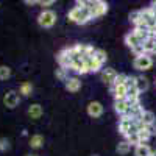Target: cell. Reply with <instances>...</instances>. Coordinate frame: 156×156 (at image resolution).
Returning <instances> with one entry per match:
<instances>
[{
    "label": "cell",
    "mask_w": 156,
    "mask_h": 156,
    "mask_svg": "<svg viewBox=\"0 0 156 156\" xmlns=\"http://www.w3.org/2000/svg\"><path fill=\"white\" fill-rule=\"evenodd\" d=\"M78 3H81L90 11L92 19L101 17L108 12V3L103 2V0H78Z\"/></svg>",
    "instance_id": "obj_2"
},
{
    "label": "cell",
    "mask_w": 156,
    "mask_h": 156,
    "mask_svg": "<svg viewBox=\"0 0 156 156\" xmlns=\"http://www.w3.org/2000/svg\"><path fill=\"white\" fill-rule=\"evenodd\" d=\"M69 70L75 72L76 75H84V73H87V69H86V62H84V58H81V56H75V55H73Z\"/></svg>",
    "instance_id": "obj_7"
},
{
    "label": "cell",
    "mask_w": 156,
    "mask_h": 156,
    "mask_svg": "<svg viewBox=\"0 0 156 156\" xmlns=\"http://www.w3.org/2000/svg\"><path fill=\"white\" fill-rule=\"evenodd\" d=\"M148 87H150V83L145 76H142V75L136 76V89L139 90V94H144Z\"/></svg>",
    "instance_id": "obj_16"
},
{
    "label": "cell",
    "mask_w": 156,
    "mask_h": 156,
    "mask_svg": "<svg viewBox=\"0 0 156 156\" xmlns=\"http://www.w3.org/2000/svg\"><path fill=\"white\" fill-rule=\"evenodd\" d=\"M27 114L30 115V119H33V120H37L39 117H41V115L44 114V109H42V106L39 105V103H33V105H30V106H28V111H27Z\"/></svg>",
    "instance_id": "obj_13"
},
{
    "label": "cell",
    "mask_w": 156,
    "mask_h": 156,
    "mask_svg": "<svg viewBox=\"0 0 156 156\" xmlns=\"http://www.w3.org/2000/svg\"><path fill=\"white\" fill-rule=\"evenodd\" d=\"M72 58H73V51H72V47H66L58 51L56 55V61H58V66L62 67V69H67L70 67V62H72Z\"/></svg>",
    "instance_id": "obj_5"
},
{
    "label": "cell",
    "mask_w": 156,
    "mask_h": 156,
    "mask_svg": "<svg viewBox=\"0 0 156 156\" xmlns=\"http://www.w3.org/2000/svg\"><path fill=\"white\" fill-rule=\"evenodd\" d=\"M139 122L144 125V126H148V125H154L156 123V115L151 112V111H148V109H145L144 112H142V115L139 117Z\"/></svg>",
    "instance_id": "obj_12"
},
{
    "label": "cell",
    "mask_w": 156,
    "mask_h": 156,
    "mask_svg": "<svg viewBox=\"0 0 156 156\" xmlns=\"http://www.w3.org/2000/svg\"><path fill=\"white\" fill-rule=\"evenodd\" d=\"M111 92H112V95H114V100H125V98L128 97V90H126L125 84H123V86H119V87H115V89H112Z\"/></svg>",
    "instance_id": "obj_17"
},
{
    "label": "cell",
    "mask_w": 156,
    "mask_h": 156,
    "mask_svg": "<svg viewBox=\"0 0 156 156\" xmlns=\"http://www.w3.org/2000/svg\"><path fill=\"white\" fill-rule=\"evenodd\" d=\"M67 19L70 20V22H73V23H76V25H86L87 22H90V20H94L92 19V14H90V11L86 8V6H83L81 3H75V6L67 12Z\"/></svg>",
    "instance_id": "obj_1"
},
{
    "label": "cell",
    "mask_w": 156,
    "mask_h": 156,
    "mask_svg": "<svg viewBox=\"0 0 156 156\" xmlns=\"http://www.w3.org/2000/svg\"><path fill=\"white\" fill-rule=\"evenodd\" d=\"M9 76H11V69L8 66H0V80L6 81Z\"/></svg>",
    "instance_id": "obj_23"
},
{
    "label": "cell",
    "mask_w": 156,
    "mask_h": 156,
    "mask_svg": "<svg viewBox=\"0 0 156 156\" xmlns=\"http://www.w3.org/2000/svg\"><path fill=\"white\" fill-rule=\"evenodd\" d=\"M6 150H9V140L6 137H0V151L3 153Z\"/></svg>",
    "instance_id": "obj_25"
},
{
    "label": "cell",
    "mask_w": 156,
    "mask_h": 156,
    "mask_svg": "<svg viewBox=\"0 0 156 156\" xmlns=\"http://www.w3.org/2000/svg\"><path fill=\"white\" fill-rule=\"evenodd\" d=\"M151 156H156V148H154V150L151 151Z\"/></svg>",
    "instance_id": "obj_29"
},
{
    "label": "cell",
    "mask_w": 156,
    "mask_h": 156,
    "mask_svg": "<svg viewBox=\"0 0 156 156\" xmlns=\"http://www.w3.org/2000/svg\"><path fill=\"white\" fill-rule=\"evenodd\" d=\"M36 5H41V6H44L45 9H48L47 6H51V5H55V0H36Z\"/></svg>",
    "instance_id": "obj_27"
},
{
    "label": "cell",
    "mask_w": 156,
    "mask_h": 156,
    "mask_svg": "<svg viewBox=\"0 0 156 156\" xmlns=\"http://www.w3.org/2000/svg\"><path fill=\"white\" fill-rule=\"evenodd\" d=\"M151 66H153V58L150 55H145V53L144 55H137L133 59V67L136 70H139V72H145V70L151 69Z\"/></svg>",
    "instance_id": "obj_4"
},
{
    "label": "cell",
    "mask_w": 156,
    "mask_h": 156,
    "mask_svg": "<svg viewBox=\"0 0 156 156\" xmlns=\"http://www.w3.org/2000/svg\"><path fill=\"white\" fill-rule=\"evenodd\" d=\"M126 78H128V75L119 73V75H117V78H115V81L112 83V86L109 87V90H112V89H115V87H119V86H123L125 81H126Z\"/></svg>",
    "instance_id": "obj_21"
},
{
    "label": "cell",
    "mask_w": 156,
    "mask_h": 156,
    "mask_svg": "<svg viewBox=\"0 0 156 156\" xmlns=\"http://www.w3.org/2000/svg\"><path fill=\"white\" fill-rule=\"evenodd\" d=\"M151 147L148 144H139L134 147V156H151Z\"/></svg>",
    "instance_id": "obj_15"
},
{
    "label": "cell",
    "mask_w": 156,
    "mask_h": 156,
    "mask_svg": "<svg viewBox=\"0 0 156 156\" xmlns=\"http://www.w3.org/2000/svg\"><path fill=\"white\" fill-rule=\"evenodd\" d=\"M147 129L150 131V134H151V136H156V123H154V125H148V126H147Z\"/></svg>",
    "instance_id": "obj_28"
},
{
    "label": "cell",
    "mask_w": 156,
    "mask_h": 156,
    "mask_svg": "<svg viewBox=\"0 0 156 156\" xmlns=\"http://www.w3.org/2000/svg\"><path fill=\"white\" fill-rule=\"evenodd\" d=\"M129 22H131L133 25H136L137 23V20H139V9H136V11H131L129 12Z\"/></svg>",
    "instance_id": "obj_26"
},
{
    "label": "cell",
    "mask_w": 156,
    "mask_h": 156,
    "mask_svg": "<svg viewBox=\"0 0 156 156\" xmlns=\"http://www.w3.org/2000/svg\"><path fill=\"white\" fill-rule=\"evenodd\" d=\"M81 86H83V83H81V80L78 76H69L67 81L64 83V87H66V90L70 92V94L78 92V90L81 89Z\"/></svg>",
    "instance_id": "obj_10"
},
{
    "label": "cell",
    "mask_w": 156,
    "mask_h": 156,
    "mask_svg": "<svg viewBox=\"0 0 156 156\" xmlns=\"http://www.w3.org/2000/svg\"><path fill=\"white\" fill-rule=\"evenodd\" d=\"M19 101H20V95L17 90H8V92L3 95V105L8 109H14L19 106Z\"/></svg>",
    "instance_id": "obj_6"
},
{
    "label": "cell",
    "mask_w": 156,
    "mask_h": 156,
    "mask_svg": "<svg viewBox=\"0 0 156 156\" xmlns=\"http://www.w3.org/2000/svg\"><path fill=\"white\" fill-rule=\"evenodd\" d=\"M33 92V84L30 81H23L20 86H19V95H23V97H30Z\"/></svg>",
    "instance_id": "obj_18"
},
{
    "label": "cell",
    "mask_w": 156,
    "mask_h": 156,
    "mask_svg": "<svg viewBox=\"0 0 156 156\" xmlns=\"http://www.w3.org/2000/svg\"><path fill=\"white\" fill-rule=\"evenodd\" d=\"M90 156H100V154H90Z\"/></svg>",
    "instance_id": "obj_30"
},
{
    "label": "cell",
    "mask_w": 156,
    "mask_h": 156,
    "mask_svg": "<svg viewBox=\"0 0 156 156\" xmlns=\"http://www.w3.org/2000/svg\"><path fill=\"white\" fill-rule=\"evenodd\" d=\"M27 156H36V154H27Z\"/></svg>",
    "instance_id": "obj_31"
},
{
    "label": "cell",
    "mask_w": 156,
    "mask_h": 156,
    "mask_svg": "<svg viewBox=\"0 0 156 156\" xmlns=\"http://www.w3.org/2000/svg\"><path fill=\"white\" fill-rule=\"evenodd\" d=\"M115 151L119 153V154H128L129 151H131V145H129L126 140H122V142H119V144H117Z\"/></svg>",
    "instance_id": "obj_20"
},
{
    "label": "cell",
    "mask_w": 156,
    "mask_h": 156,
    "mask_svg": "<svg viewBox=\"0 0 156 156\" xmlns=\"http://www.w3.org/2000/svg\"><path fill=\"white\" fill-rule=\"evenodd\" d=\"M58 20V14L53 9H42L37 16V25L41 28H51L55 27V23Z\"/></svg>",
    "instance_id": "obj_3"
},
{
    "label": "cell",
    "mask_w": 156,
    "mask_h": 156,
    "mask_svg": "<svg viewBox=\"0 0 156 156\" xmlns=\"http://www.w3.org/2000/svg\"><path fill=\"white\" fill-rule=\"evenodd\" d=\"M55 75H56L58 80H61V81H64V83H66V81H67V78H69V75H67V69H62V67H58L56 72H55Z\"/></svg>",
    "instance_id": "obj_22"
},
{
    "label": "cell",
    "mask_w": 156,
    "mask_h": 156,
    "mask_svg": "<svg viewBox=\"0 0 156 156\" xmlns=\"http://www.w3.org/2000/svg\"><path fill=\"white\" fill-rule=\"evenodd\" d=\"M103 66H105V62H106V59H108V55H106V51L105 50H101V48H97L95 50V55H94Z\"/></svg>",
    "instance_id": "obj_24"
},
{
    "label": "cell",
    "mask_w": 156,
    "mask_h": 156,
    "mask_svg": "<svg viewBox=\"0 0 156 156\" xmlns=\"http://www.w3.org/2000/svg\"><path fill=\"white\" fill-rule=\"evenodd\" d=\"M117 75H119V73H117L112 67H106V69H103L101 72H100V78H101V81L103 83H105L106 86H112V83L115 81V78H117Z\"/></svg>",
    "instance_id": "obj_9"
},
{
    "label": "cell",
    "mask_w": 156,
    "mask_h": 156,
    "mask_svg": "<svg viewBox=\"0 0 156 156\" xmlns=\"http://www.w3.org/2000/svg\"><path fill=\"white\" fill-rule=\"evenodd\" d=\"M137 136H139L140 144H147V140L151 137V134H150V131L147 129V126H140L139 131H137Z\"/></svg>",
    "instance_id": "obj_19"
},
{
    "label": "cell",
    "mask_w": 156,
    "mask_h": 156,
    "mask_svg": "<svg viewBox=\"0 0 156 156\" xmlns=\"http://www.w3.org/2000/svg\"><path fill=\"white\" fill-rule=\"evenodd\" d=\"M28 145L33 148V150H39V148H42L44 145V136L42 134H33L28 140Z\"/></svg>",
    "instance_id": "obj_14"
},
{
    "label": "cell",
    "mask_w": 156,
    "mask_h": 156,
    "mask_svg": "<svg viewBox=\"0 0 156 156\" xmlns=\"http://www.w3.org/2000/svg\"><path fill=\"white\" fill-rule=\"evenodd\" d=\"M129 106H131V103L128 101V98H125V100H114V111L119 114L120 117L126 114Z\"/></svg>",
    "instance_id": "obj_11"
},
{
    "label": "cell",
    "mask_w": 156,
    "mask_h": 156,
    "mask_svg": "<svg viewBox=\"0 0 156 156\" xmlns=\"http://www.w3.org/2000/svg\"><path fill=\"white\" fill-rule=\"evenodd\" d=\"M86 111H87L89 117H92V119H98V117L103 115L105 108H103V105L100 101H89L87 106H86Z\"/></svg>",
    "instance_id": "obj_8"
}]
</instances>
